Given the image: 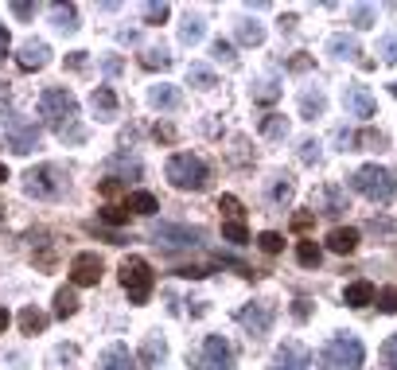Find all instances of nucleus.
<instances>
[{
    "mask_svg": "<svg viewBox=\"0 0 397 370\" xmlns=\"http://www.w3.org/2000/svg\"><path fill=\"white\" fill-rule=\"evenodd\" d=\"M222 238L234 245H245L250 242V230H245V222H222Z\"/></svg>",
    "mask_w": 397,
    "mask_h": 370,
    "instance_id": "nucleus-35",
    "label": "nucleus"
},
{
    "mask_svg": "<svg viewBox=\"0 0 397 370\" xmlns=\"http://www.w3.org/2000/svg\"><path fill=\"white\" fill-rule=\"evenodd\" d=\"M378 55H382L386 63H397V36H386L382 43H378Z\"/></svg>",
    "mask_w": 397,
    "mask_h": 370,
    "instance_id": "nucleus-48",
    "label": "nucleus"
},
{
    "mask_svg": "<svg viewBox=\"0 0 397 370\" xmlns=\"http://www.w3.org/2000/svg\"><path fill=\"white\" fill-rule=\"evenodd\" d=\"M292 226H296V230H308V226H312V215H296Z\"/></svg>",
    "mask_w": 397,
    "mask_h": 370,
    "instance_id": "nucleus-56",
    "label": "nucleus"
},
{
    "mask_svg": "<svg viewBox=\"0 0 397 370\" xmlns=\"http://www.w3.org/2000/svg\"><path fill=\"white\" fill-rule=\"evenodd\" d=\"M12 12L20 16V20H31V16H36V4H28V0H16V4H12Z\"/></svg>",
    "mask_w": 397,
    "mask_h": 370,
    "instance_id": "nucleus-49",
    "label": "nucleus"
},
{
    "mask_svg": "<svg viewBox=\"0 0 397 370\" xmlns=\"http://www.w3.org/2000/svg\"><path fill=\"white\" fill-rule=\"evenodd\" d=\"M327 51L335 55V59H351V63H362V47L354 36H331L327 39Z\"/></svg>",
    "mask_w": 397,
    "mask_h": 370,
    "instance_id": "nucleus-18",
    "label": "nucleus"
},
{
    "mask_svg": "<svg viewBox=\"0 0 397 370\" xmlns=\"http://www.w3.org/2000/svg\"><path fill=\"white\" fill-rule=\"evenodd\" d=\"M78 312V296H74V289H59L55 292V316H74Z\"/></svg>",
    "mask_w": 397,
    "mask_h": 370,
    "instance_id": "nucleus-30",
    "label": "nucleus"
},
{
    "mask_svg": "<svg viewBox=\"0 0 397 370\" xmlns=\"http://www.w3.org/2000/svg\"><path fill=\"white\" fill-rule=\"evenodd\" d=\"M66 187H70V179H66V171L55 168V164H39V168H31L28 176H23V191H28L31 199H63Z\"/></svg>",
    "mask_w": 397,
    "mask_h": 370,
    "instance_id": "nucleus-4",
    "label": "nucleus"
},
{
    "mask_svg": "<svg viewBox=\"0 0 397 370\" xmlns=\"http://www.w3.org/2000/svg\"><path fill=\"white\" fill-rule=\"evenodd\" d=\"M4 327H8V312L0 308V335H4Z\"/></svg>",
    "mask_w": 397,
    "mask_h": 370,
    "instance_id": "nucleus-58",
    "label": "nucleus"
},
{
    "mask_svg": "<svg viewBox=\"0 0 397 370\" xmlns=\"http://www.w3.org/2000/svg\"><path fill=\"white\" fill-rule=\"evenodd\" d=\"M362 343L354 335H331V339L319 347V370H362Z\"/></svg>",
    "mask_w": 397,
    "mask_h": 370,
    "instance_id": "nucleus-2",
    "label": "nucleus"
},
{
    "mask_svg": "<svg viewBox=\"0 0 397 370\" xmlns=\"http://www.w3.org/2000/svg\"><path fill=\"white\" fill-rule=\"evenodd\" d=\"M269 199H272V203H288V199H292V179H288V176H272Z\"/></svg>",
    "mask_w": 397,
    "mask_h": 370,
    "instance_id": "nucleus-33",
    "label": "nucleus"
},
{
    "mask_svg": "<svg viewBox=\"0 0 397 370\" xmlns=\"http://www.w3.org/2000/svg\"><path fill=\"white\" fill-rule=\"evenodd\" d=\"M351 187L359 195H366L370 203H390L397 195V179L390 168H378V164H362L359 171L351 176Z\"/></svg>",
    "mask_w": 397,
    "mask_h": 370,
    "instance_id": "nucleus-3",
    "label": "nucleus"
},
{
    "mask_svg": "<svg viewBox=\"0 0 397 370\" xmlns=\"http://www.w3.org/2000/svg\"><path fill=\"white\" fill-rule=\"evenodd\" d=\"M211 55H214V59H218V63H234V43H230V39H214V43H211Z\"/></svg>",
    "mask_w": 397,
    "mask_h": 370,
    "instance_id": "nucleus-40",
    "label": "nucleus"
},
{
    "mask_svg": "<svg viewBox=\"0 0 397 370\" xmlns=\"http://www.w3.org/2000/svg\"><path fill=\"white\" fill-rule=\"evenodd\" d=\"M156 245H198L203 242V230H191V226H168V222H160V226L152 230Z\"/></svg>",
    "mask_w": 397,
    "mask_h": 370,
    "instance_id": "nucleus-13",
    "label": "nucleus"
},
{
    "mask_svg": "<svg viewBox=\"0 0 397 370\" xmlns=\"http://www.w3.org/2000/svg\"><path fill=\"white\" fill-rule=\"evenodd\" d=\"M378 308H382L386 316H393V312H397V289H382V292H378Z\"/></svg>",
    "mask_w": 397,
    "mask_h": 370,
    "instance_id": "nucleus-44",
    "label": "nucleus"
},
{
    "mask_svg": "<svg viewBox=\"0 0 397 370\" xmlns=\"http://www.w3.org/2000/svg\"><path fill=\"white\" fill-rule=\"evenodd\" d=\"M4 137H8V148H12L16 156H28L31 148H39L36 121L20 117V113H8V117H4Z\"/></svg>",
    "mask_w": 397,
    "mask_h": 370,
    "instance_id": "nucleus-8",
    "label": "nucleus"
},
{
    "mask_svg": "<svg viewBox=\"0 0 397 370\" xmlns=\"http://www.w3.org/2000/svg\"><path fill=\"white\" fill-rule=\"evenodd\" d=\"M179 39H184L187 47L198 43V39H203V20H198V16H187V20H184V28H179Z\"/></svg>",
    "mask_w": 397,
    "mask_h": 370,
    "instance_id": "nucleus-34",
    "label": "nucleus"
},
{
    "mask_svg": "<svg viewBox=\"0 0 397 370\" xmlns=\"http://www.w3.org/2000/svg\"><path fill=\"white\" fill-rule=\"evenodd\" d=\"M288 70H312V59L308 55H292V59H288Z\"/></svg>",
    "mask_w": 397,
    "mask_h": 370,
    "instance_id": "nucleus-50",
    "label": "nucleus"
},
{
    "mask_svg": "<svg viewBox=\"0 0 397 370\" xmlns=\"http://www.w3.org/2000/svg\"><path fill=\"white\" fill-rule=\"evenodd\" d=\"M70 281L74 285H97L102 281V258L97 253H78L70 261Z\"/></svg>",
    "mask_w": 397,
    "mask_h": 370,
    "instance_id": "nucleus-14",
    "label": "nucleus"
},
{
    "mask_svg": "<svg viewBox=\"0 0 397 370\" xmlns=\"http://www.w3.org/2000/svg\"><path fill=\"white\" fill-rule=\"evenodd\" d=\"M102 195H105V199H113V195H121V179H105V184H102Z\"/></svg>",
    "mask_w": 397,
    "mask_h": 370,
    "instance_id": "nucleus-51",
    "label": "nucleus"
},
{
    "mask_svg": "<svg viewBox=\"0 0 397 370\" xmlns=\"http://www.w3.org/2000/svg\"><path fill=\"white\" fill-rule=\"evenodd\" d=\"M382 363L390 370H397V335H390V339L382 343Z\"/></svg>",
    "mask_w": 397,
    "mask_h": 370,
    "instance_id": "nucleus-47",
    "label": "nucleus"
},
{
    "mask_svg": "<svg viewBox=\"0 0 397 370\" xmlns=\"http://www.w3.org/2000/svg\"><path fill=\"white\" fill-rule=\"evenodd\" d=\"M148 102H152L156 110H179L184 94H179L176 86H168V82H160V86H152V90H148Z\"/></svg>",
    "mask_w": 397,
    "mask_h": 370,
    "instance_id": "nucleus-20",
    "label": "nucleus"
},
{
    "mask_svg": "<svg viewBox=\"0 0 397 370\" xmlns=\"http://www.w3.org/2000/svg\"><path fill=\"white\" fill-rule=\"evenodd\" d=\"M238 39H242L245 47H258L265 39V28H261V23H253V20H242V23H238Z\"/></svg>",
    "mask_w": 397,
    "mask_h": 370,
    "instance_id": "nucleus-32",
    "label": "nucleus"
},
{
    "mask_svg": "<svg viewBox=\"0 0 397 370\" xmlns=\"http://www.w3.org/2000/svg\"><path fill=\"white\" fill-rule=\"evenodd\" d=\"M272 319H277V304H272V300L245 304V308L238 312V324H242L245 332L253 335V339H261V335H269V332H272Z\"/></svg>",
    "mask_w": 397,
    "mask_h": 370,
    "instance_id": "nucleus-9",
    "label": "nucleus"
},
{
    "mask_svg": "<svg viewBox=\"0 0 397 370\" xmlns=\"http://www.w3.org/2000/svg\"><path fill=\"white\" fill-rule=\"evenodd\" d=\"M102 222H110V226H125V222H129V207H113V203H105V207H102Z\"/></svg>",
    "mask_w": 397,
    "mask_h": 370,
    "instance_id": "nucleus-38",
    "label": "nucleus"
},
{
    "mask_svg": "<svg viewBox=\"0 0 397 370\" xmlns=\"http://www.w3.org/2000/svg\"><path fill=\"white\" fill-rule=\"evenodd\" d=\"M292 28H296V16H292V12H288V16H285V20H280V31H292Z\"/></svg>",
    "mask_w": 397,
    "mask_h": 370,
    "instance_id": "nucleus-57",
    "label": "nucleus"
},
{
    "mask_svg": "<svg viewBox=\"0 0 397 370\" xmlns=\"http://www.w3.org/2000/svg\"><path fill=\"white\" fill-rule=\"evenodd\" d=\"M308 312H312L308 300H296V304H292V316H296V319H308Z\"/></svg>",
    "mask_w": 397,
    "mask_h": 370,
    "instance_id": "nucleus-53",
    "label": "nucleus"
},
{
    "mask_svg": "<svg viewBox=\"0 0 397 370\" xmlns=\"http://www.w3.org/2000/svg\"><path fill=\"white\" fill-rule=\"evenodd\" d=\"M140 67H148V70H168L171 67V55L164 51V47H148V51L140 55Z\"/></svg>",
    "mask_w": 397,
    "mask_h": 370,
    "instance_id": "nucleus-27",
    "label": "nucleus"
},
{
    "mask_svg": "<svg viewBox=\"0 0 397 370\" xmlns=\"http://www.w3.org/2000/svg\"><path fill=\"white\" fill-rule=\"evenodd\" d=\"M110 168H125L132 179L140 176V160H132V156H113V160H110Z\"/></svg>",
    "mask_w": 397,
    "mask_h": 370,
    "instance_id": "nucleus-45",
    "label": "nucleus"
},
{
    "mask_svg": "<svg viewBox=\"0 0 397 370\" xmlns=\"http://www.w3.org/2000/svg\"><path fill=\"white\" fill-rule=\"evenodd\" d=\"M261 137H269V141H280V137H288V117H280V113H265Z\"/></svg>",
    "mask_w": 397,
    "mask_h": 370,
    "instance_id": "nucleus-26",
    "label": "nucleus"
},
{
    "mask_svg": "<svg viewBox=\"0 0 397 370\" xmlns=\"http://www.w3.org/2000/svg\"><path fill=\"white\" fill-rule=\"evenodd\" d=\"M187 82H191V86H198V90H214V86H218L214 70L203 67V63H191V67H187Z\"/></svg>",
    "mask_w": 397,
    "mask_h": 370,
    "instance_id": "nucleus-24",
    "label": "nucleus"
},
{
    "mask_svg": "<svg viewBox=\"0 0 397 370\" xmlns=\"http://www.w3.org/2000/svg\"><path fill=\"white\" fill-rule=\"evenodd\" d=\"M66 63H70L74 70H82V67H86V51H70V59H66Z\"/></svg>",
    "mask_w": 397,
    "mask_h": 370,
    "instance_id": "nucleus-54",
    "label": "nucleus"
},
{
    "mask_svg": "<svg viewBox=\"0 0 397 370\" xmlns=\"http://www.w3.org/2000/svg\"><path fill=\"white\" fill-rule=\"evenodd\" d=\"M191 366L195 370H230L234 366V351H230V343L222 335H206L191 355Z\"/></svg>",
    "mask_w": 397,
    "mask_h": 370,
    "instance_id": "nucleus-7",
    "label": "nucleus"
},
{
    "mask_svg": "<svg viewBox=\"0 0 397 370\" xmlns=\"http://www.w3.org/2000/svg\"><path fill=\"white\" fill-rule=\"evenodd\" d=\"M39 117H43V125L47 129H55V133L63 137H70V141H82V129L74 125V117H78V102H74V94L70 90H63V86H51V90H43L39 94Z\"/></svg>",
    "mask_w": 397,
    "mask_h": 370,
    "instance_id": "nucleus-1",
    "label": "nucleus"
},
{
    "mask_svg": "<svg viewBox=\"0 0 397 370\" xmlns=\"http://www.w3.org/2000/svg\"><path fill=\"white\" fill-rule=\"evenodd\" d=\"M312 211L316 215H343L346 211V195L339 184H324L316 195H312Z\"/></svg>",
    "mask_w": 397,
    "mask_h": 370,
    "instance_id": "nucleus-12",
    "label": "nucleus"
},
{
    "mask_svg": "<svg viewBox=\"0 0 397 370\" xmlns=\"http://www.w3.org/2000/svg\"><path fill=\"white\" fill-rule=\"evenodd\" d=\"M308 366H312V351L304 343H285L269 363V370H308Z\"/></svg>",
    "mask_w": 397,
    "mask_h": 370,
    "instance_id": "nucleus-11",
    "label": "nucleus"
},
{
    "mask_svg": "<svg viewBox=\"0 0 397 370\" xmlns=\"http://www.w3.org/2000/svg\"><path fill=\"white\" fill-rule=\"evenodd\" d=\"M324 110H327V97H324V90H308V94L300 97V117L316 121V117H324Z\"/></svg>",
    "mask_w": 397,
    "mask_h": 370,
    "instance_id": "nucleus-22",
    "label": "nucleus"
},
{
    "mask_svg": "<svg viewBox=\"0 0 397 370\" xmlns=\"http://www.w3.org/2000/svg\"><path fill=\"white\" fill-rule=\"evenodd\" d=\"M125 207H129V211H137V215H156V211H160V203H156V195H152V191H132Z\"/></svg>",
    "mask_w": 397,
    "mask_h": 370,
    "instance_id": "nucleus-25",
    "label": "nucleus"
},
{
    "mask_svg": "<svg viewBox=\"0 0 397 370\" xmlns=\"http://www.w3.org/2000/svg\"><path fill=\"white\" fill-rule=\"evenodd\" d=\"M47 327V316L43 312H36V308H23L20 312V332L23 335H36V332H43Z\"/></svg>",
    "mask_w": 397,
    "mask_h": 370,
    "instance_id": "nucleus-28",
    "label": "nucleus"
},
{
    "mask_svg": "<svg viewBox=\"0 0 397 370\" xmlns=\"http://www.w3.org/2000/svg\"><path fill=\"white\" fill-rule=\"evenodd\" d=\"M168 20V4H144V23H164Z\"/></svg>",
    "mask_w": 397,
    "mask_h": 370,
    "instance_id": "nucleus-46",
    "label": "nucleus"
},
{
    "mask_svg": "<svg viewBox=\"0 0 397 370\" xmlns=\"http://www.w3.org/2000/svg\"><path fill=\"white\" fill-rule=\"evenodd\" d=\"M164 355H168V343L160 339V335H148L144 343H140V363H164Z\"/></svg>",
    "mask_w": 397,
    "mask_h": 370,
    "instance_id": "nucleus-23",
    "label": "nucleus"
},
{
    "mask_svg": "<svg viewBox=\"0 0 397 370\" xmlns=\"http://www.w3.org/2000/svg\"><path fill=\"white\" fill-rule=\"evenodd\" d=\"M390 90H393V94H397V82H393V86H390Z\"/></svg>",
    "mask_w": 397,
    "mask_h": 370,
    "instance_id": "nucleus-60",
    "label": "nucleus"
},
{
    "mask_svg": "<svg viewBox=\"0 0 397 370\" xmlns=\"http://www.w3.org/2000/svg\"><path fill=\"white\" fill-rule=\"evenodd\" d=\"M319 258H324V253H319V245L316 242H300L296 245V261H300V265H319Z\"/></svg>",
    "mask_w": 397,
    "mask_h": 370,
    "instance_id": "nucleus-36",
    "label": "nucleus"
},
{
    "mask_svg": "<svg viewBox=\"0 0 397 370\" xmlns=\"http://www.w3.org/2000/svg\"><path fill=\"white\" fill-rule=\"evenodd\" d=\"M280 97V82H272V78H261L258 86H253V102H261V105H272Z\"/></svg>",
    "mask_w": 397,
    "mask_h": 370,
    "instance_id": "nucleus-29",
    "label": "nucleus"
},
{
    "mask_svg": "<svg viewBox=\"0 0 397 370\" xmlns=\"http://www.w3.org/2000/svg\"><path fill=\"white\" fill-rule=\"evenodd\" d=\"M121 289L129 292L132 304H144L156 289V277H152V265L144 258H125L121 261Z\"/></svg>",
    "mask_w": 397,
    "mask_h": 370,
    "instance_id": "nucleus-6",
    "label": "nucleus"
},
{
    "mask_svg": "<svg viewBox=\"0 0 397 370\" xmlns=\"http://www.w3.org/2000/svg\"><path fill=\"white\" fill-rule=\"evenodd\" d=\"M47 59H51V47H47L43 39H28V43L20 47V55H16L20 70H39V67H47Z\"/></svg>",
    "mask_w": 397,
    "mask_h": 370,
    "instance_id": "nucleus-15",
    "label": "nucleus"
},
{
    "mask_svg": "<svg viewBox=\"0 0 397 370\" xmlns=\"http://www.w3.org/2000/svg\"><path fill=\"white\" fill-rule=\"evenodd\" d=\"M319 148H324V144H319L316 137H308V141H300V160H304V164H316V160H319Z\"/></svg>",
    "mask_w": 397,
    "mask_h": 370,
    "instance_id": "nucleus-43",
    "label": "nucleus"
},
{
    "mask_svg": "<svg viewBox=\"0 0 397 370\" xmlns=\"http://www.w3.org/2000/svg\"><path fill=\"white\" fill-rule=\"evenodd\" d=\"M327 245L335 253H354V250H359V230H354V226H335L327 234Z\"/></svg>",
    "mask_w": 397,
    "mask_h": 370,
    "instance_id": "nucleus-19",
    "label": "nucleus"
},
{
    "mask_svg": "<svg viewBox=\"0 0 397 370\" xmlns=\"http://www.w3.org/2000/svg\"><path fill=\"white\" fill-rule=\"evenodd\" d=\"M0 218H4V211H0Z\"/></svg>",
    "mask_w": 397,
    "mask_h": 370,
    "instance_id": "nucleus-61",
    "label": "nucleus"
},
{
    "mask_svg": "<svg viewBox=\"0 0 397 370\" xmlns=\"http://www.w3.org/2000/svg\"><path fill=\"white\" fill-rule=\"evenodd\" d=\"M218 211H226V222H242V203H238L234 195H222Z\"/></svg>",
    "mask_w": 397,
    "mask_h": 370,
    "instance_id": "nucleus-42",
    "label": "nucleus"
},
{
    "mask_svg": "<svg viewBox=\"0 0 397 370\" xmlns=\"http://www.w3.org/2000/svg\"><path fill=\"white\" fill-rule=\"evenodd\" d=\"M351 308H366V304H374L378 300V289L370 281H354V285H346V296H343Z\"/></svg>",
    "mask_w": 397,
    "mask_h": 370,
    "instance_id": "nucleus-21",
    "label": "nucleus"
},
{
    "mask_svg": "<svg viewBox=\"0 0 397 370\" xmlns=\"http://www.w3.org/2000/svg\"><path fill=\"white\" fill-rule=\"evenodd\" d=\"M343 105H346V113H351V117H362V121H370V117L378 113L374 94H370L366 86H359V82H346V90H343Z\"/></svg>",
    "mask_w": 397,
    "mask_h": 370,
    "instance_id": "nucleus-10",
    "label": "nucleus"
},
{
    "mask_svg": "<svg viewBox=\"0 0 397 370\" xmlns=\"http://www.w3.org/2000/svg\"><path fill=\"white\" fill-rule=\"evenodd\" d=\"M90 110H94L97 121H113L117 117V94H113L110 86H97L94 94H90Z\"/></svg>",
    "mask_w": 397,
    "mask_h": 370,
    "instance_id": "nucleus-17",
    "label": "nucleus"
},
{
    "mask_svg": "<svg viewBox=\"0 0 397 370\" xmlns=\"http://www.w3.org/2000/svg\"><path fill=\"white\" fill-rule=\"evenodd\" d=\"M97 370H140V366H137V355H129V347L113 343V347L102 351V359H97Z\"/></svg>",
    "mask_w": 397,
    "mask_h": 370,
    "instance_id": "nucleus-16",
    "label": "nucleus"
},
{
    "mask_svg": "<svg viewBox=\"0 0 397 370\" xmlns=\"http://www.w3.org/2000/svg\"><path fill=\"white\" fill-rule=\"evenodd\" d=\"M351 144H359V148H382V144H386V137L378 133V129H362V133H354V137H351Z\"/></svg>",
    "mask_w": 397,
    "mask_h": 370,
    "instance_id": "nucleus-37",
    "label": "nucleus"
},
{
    "mask_svg": "<svg viewBox=\"0 0 397 370\" xmlns=\"http://www.w3.org/2000/svg\"><path fill=\"white\" fill-rule=\"evenodd\" d=\"M156 141L171 144V141H176V129H168V125H156Z\"/></svg>",
    "mask_w": 397,
    "mask_h": 370,
    "instance_id": "nucleus-52",
    "label": "nucleus"
},
{
    "mask_svg": "<svg viewBox=\"0 0 397 370\" xmlns=\"http://www.w3.org/2000/svg\"><path fill=\"white\" fill-rule=\"evenodd\" d=\"M51 16H55V23H59L63 31L78 28V12H74V4H51Z\"/></svg>",
    "mask_w": 397,
    "mask_h": 370,
    "instance_id": "nucleus-31",
    "label": "nucleus"
},
{
    "mask_svg": "<svg viewBox=\"0 0 397 370\" xmlns=\"http://www.w3.org/2000/svg\"><path fill=\"white\" fill-rule=\"evenodd\" d=\"M351 23H354V28H374V8H370V4L351 8Z\"/></svg>",
    "mask_w": 397,
    "mask_h": 370,
    "instance_id": "nucleus-39",
    "label": "nucleus"
},
{
    "mask_svg": "<svg viewBox=\"0 0 397 370\" xmlns=\"http://www.w3.org/2000/svg\"><path fill=\"white\" fill-rule=\"evenodd\" d=\"M168 179L179 187V191H203L206 179H211V171H206V164L198 160L191 152H176L168 160Z\"/></svg>",
    "mask_w": 397,
    "mask_h": 370,
    "instance_id": "nucleus-5",
    "label": "nucleus"
},
{
    "mask_svg": "<svg viewBox=\"0 0 397 370\" xmlns=\"http://www.w3.org/2000/svg\"><path fill=\"white\" fill-rule=\"evenodd\" d=\"M4 55H8V28L0 23V63H4Z\"/></svg>",
    "mask_w": 397,
    "mask_h": 370,
    "instance_id": "nucleus-55",
    "label": "nucleus"
},
{
    "mask_svg": "<svg viewBox=\"0 0 397 370\" xmlns=\"http://www.w3.org/2000/svg\"><path fill=\"white\" fill-rule=\"evenodd\" d=\"M4 179H8V168H4V164H0V184H4Z\"/></svg>",
    "mask_w": 397,
    "mask_h": 370,
    "instance_id": "nucleus-59",
    "label": "nucleus"
},
{
    "mask_svg": "<svg viewBox=\"0 0 397 370\" xmlns=\"http://www.w3.org/2000/svg\"><path fill=\"white\" fill-rule=\"evenodd\" d=\"M258 245H261L265 253H280V250H285V238H280L277 230H265V234L258 238Z\"/></svg>",
    "mask_w": 397,
    "mask_h": 370,
    "instance_id": "nucleus-41",
    "label": "nucleus"
}]
</instances>
